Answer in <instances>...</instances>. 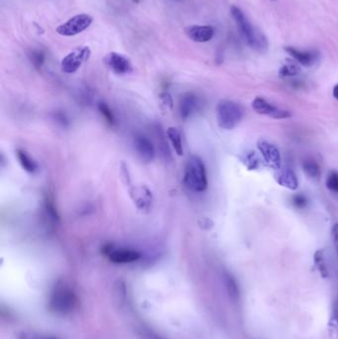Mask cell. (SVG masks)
Listing matches in <instances>:
<instances>
[{
  "label": "cell",
  "instance_id": "cell-1",
  "mask_svg": "<svg viewBox=\"0 0 338 339\" xmlns=\"http://www.w3.org/2000/svg\"><path fill=\"white\" fill-rule=\"evenodd\" d=\"M231 16L236 23L239 33L243 40L250 48L259 53L267 52L269 48V43L267 37L256 29L248 18L245 16L243 11L237 6H232L230 9Z\"/></svg>",
  "mask_w": 338,
  "mask_h": 339
},
{
  "label": "cell",
  "instance_id": "cell-2",
  "mask_svg": "<svg viewBox=\"0 0 338 339\" xmlns=\"http://www.w3.org/2000/svg\"><path fill=\"white\" fill-rule=\"evenodd\" d=\"M183 183L190 191L201 193L207 189V174L206 169L198 156H191L184 167Z\"/></svg>",
  "mask_w": 338,
  "mask_h": 339
},
{
  "label": "cell",
  "instance_id": "cell-3",
  "mask_svg": "<svg viewBox=\"0 0 338 339\" xmlns=\"http://www.w3.org/2000/svg\"><path fill=\"white\" fill-rule=\"evenodd\" d=\"M244 116V108L232 100H221L217 107V117L220 128L234 129Z\"/></svg>",
  "mask_w": 338,
  "mask_h": 339
},
{
  "label": "cell",
  "instance_id": "cell-4",
  "mask_svg": "<svg viewBox=\"0 0 338 339\" xmlns=\"http://www.w3.org/2000/svg\"><path fill=\"white\" fill-rule=\"evenodd\" d=\"M92 21H94V18L88 14H78L64 24L58 26L56 31L58 34L61 36L73 37L83 32L84 30H86L92 24Z\"/></svg>",
  "mask_w": 338,
  "mask_h": 339
},
{
  "label": "cell",
  "instance_id": "cell-5",
  "mask_svg": "<svg viewBox=\"0 0 338 339\" xmlns=\"http://www.w3.org/2000/svg\"><path fill=\"white\" fill-rule=\"evenodd\" d=\"M77 298L74 292L68 287H59L51 298V306L58 313H70L76 305Z\"/></svg>",
  "mask_w": 338,
  "mask_h": 339
},
{
  "label": "cell",
  "instance_id": "cell-6",
  "mask_svg": "<svg viewBox=\"0 0 338 339\" xmlns=\"http://www.w3.org/2000/svg\"><path fill=\"white\" fill-rule=\"evenodd\" d=\"M91 51L89 47L82 46L75 49L73 52L69 53L60 63V70L65 74L76 73L84 61L88 60L90 58Z\"/></svg>",
  "mask_w": 338,
  "mask_h": 339
},
{
  "label": "cell",
  "instance_id": "cell-7",
  "mask_svg": "<svg viewBox=\"0 0 338 339\" xmlns=\"http://www.w3.org/2000/svg\"><path fill=\"white\" fill-rule=\"evenodd\" d=\"M251 106L257 114L269 116L273 119H287L291 117V112L272 104L263 98H255Z\"/></svg>",
  "mask_w": 338,
  "mask_h": 339
},
{
  "label": "cell",
  "instance_id": "cell-8",
  "mask_svg": "<svg viewBox=\"0 0 338 339\" xmlns=\"http://www.w3.org/2000/svg\"><path fill=\"white\" fill-rule=\"evenodd\" d=\"M103 60L107 68L116 75H127L133 70L131 60L124 55L116 52H111L106 55Z\"/></svg>",
  "mask_w": 338,
  "mask_h": 339
},
{
  "label": "cell",
  "instance_id": "cell-9",
  "mask_svg": "<svg viewBox=\"0 0 338 339\" xmlns=\"http://www.w3.org/2000/svg\"><path fill=\"white\" fill-rule=\"evenodd\" d=\"M258 149L264 159V162L268 167L275 171L281 168V154L279 149L274 144L266 140H260L258 142Z\"/></svg>",
  "mask_w": 338,
  "mask_h": 339
},
{
  "label": "cell",
  "instance_id": "cell-10",
  "mask_svg": "<svg viewBox=\"0 0 338 339\" xmlns=\"http://www.w3.org/2000/svg\"><path fill=\"white\" fill-rule=\"evenodd\" d=\"M108 259L116 264H128L138 261L141 258L140 252L129 248H114L108 246L104 249Z\"/></svg>",
  "mask_w": 338,
  "mask_h": 339
},
{
  "label": "cell",
  "instance_id": "cell-11",
  "mask_svg": "<svg viewBox=\"0 0 338 339\" xmlns=\"http://www.w3.org/2000/svg\"><path fill=\"white\" fill-rule=\"evenodd\" d=\"M134 148L140 159L145 163H150L154 160L156 155L155 147H154L151 140H149L146 136L137 134L134 137Z\"/></svg>",
  "mask_w": 338,
  "mask_h": 339
},
{
  "label": "cell",
  "instance_id": "cell-12",
  "mask_svg": "<svg viewBox=\"0 0 338 339\" xmlns=\"http://www.w3.org/2000/svg\"><path fill=\"white\" fill-rule=\"evenodd\" d=\"M214 28L212 26L193 25L184 29V33L194 42L205 43L210 41L214 36Z\"/></svg>",
  "mask_w": 338,
  "mask_h": 339
},
{
  "label": "cell",
  "instance_id": "cell-13",
  "mask_svg": "<svg viewBox=\"0 0 338 339\" xmlns=\"http://www.w3.org/2000/svg\"><path fill=\"white\" fill-rule=\"evenodd\" d=\"M199 107V98L189 92V94L183 95L179 103V113L182 119H188L191 117Z\"/></svg>",
  "mask_w": 338,
  "mask_h": 339
},
{
  "label": "cell",
  "instance_id": "cell-14",
  "mask_svg": "<svg viewBox=\"0 0 338 339\" xmlns=\"http://www.w3.org/2000/svg\"><path fill=\"white\" fill-rule=\"evenodd\" d=\"M275 179L281 187L296 191L298 187V179L295 172L288 168H280L275 173Z\"/></svg>",
  "mask_w": 338,
  "mask_h": 339
},
{
  "label": "cell",
  "instance_id": "cell-15",
  "mask_svg": "<svg viewBox=\"0 0 338 339\" xmlns=\"http://www.w3.org/2000/svg\"><path fill=\"white\" fill-rule=\"evenodd\" d=\"M285 51L298 63L304 67H312L318 60V54L314 51H300L293 47H286Z\"/></svg>",
  "mask_w": 338,
  "mask_h": 339
},
{
  "label": "cell",
  "instance_id": "cell-16",
  "mask_svg": "<svg viewBox=\"0 0 338 339\" xmlns=\"http://www.w3.org/2000/svg\"><path fill=\"white\" fill-rule=\"evenodd\" d=\"M16 156H17V159L19 161V164L21 165V167L24 171H26L27 173H30V174H33V173L37 172L38 164L36 163V161L32 157L28 155V153L26 151L18 149L16 151Z\"/></svg>",
  "mask_w": 338,
  "mask_h": 339
},
{
  "label": "cell",
  "instance_id": "cell-17",
  "mask_svg": "<svg viewBox=\"0 0 338 339\" xmlns=\"http://www.w3.org/2000/svg\"><path fill=\"white\" fill-rule=\"evenodd\" d=\"M134 200L140 209H148L152 201V195L146 188H138L133 191Z\"/></svg>",
  "mask_w": 338,
  "mask_h": 339
},
{
  "label": "cell",
  "instance_id": "cell-18",
  "mask_svg": "<svg viewBox=\"0 0 338 339\" xmlns=\"http://www.w3.org/2000/svg\"><path fill=\"white\" fill-rule=\"evenodd\" d=\"M167 136L175 150V152L179 156H181L183 154V145H182V138L179 130L176 127H170L167 130Z\"/></svg>",
  "mask_w": 338,
  "mask_h": 339
},
{
  "label": "cell",
  "instance_id": "cell-19",
  "mask_svg": "<svg viewBox=\"0 0 338 339\" xmlns=\"http://www.w3.org/2000/svg\"><path fill=\"white\" fill-rule=\"evenodd\" d=\"M224 283H225V287L227 289L229 297L234 300L238 299L240 298V288L234 277L229 273H225Z\"/></svg>",
  "mask_w": 338,
  "mask_h": 339
},
{
  "label": "cell",
  "instance_id": "cell-20",
  "mask_svg": "<svg viewBox=\"0 0 338 339\" xmlns=\"http://www.w3.org/2000/svg\"><path fill=\"white\" fill-rule=\"evenodd\" d=\"M301 168L304 172V174L310 177L311 179H318L321 174V170L319 165L313 159H305L302 164Z\"/></svg>",
  "mask_w": 338,
  "mask_h": 339
},
{
  "label": "cell",
  "instance_id": "cell-21",
  "mask_svg": "<svg viewBox=\"0 0 338 339\" xmlns=\"http://www.w3.org/2000/svg\"><path fill=\"white\" fill-rule=\"evenodd\" d=\"M325 184L328 191L333 194H338V173L335 171L329 172L325 180Z\"/></svg>",
  "mask_w": 338,
  "mask_h": 339
},
{
  "label": "cell",
  "instance_id": "cell-22",
  "mask_svg": "<svg viewBox=\"0 0 338 339\" xmlns=\"http://www.w3.org/2000/svg\"><path fill=\"white\" fill-rule=\"evenodd\" d=\"M315 262L317 264L318 269L319 270L320 274L323 277H326L328 275V271H327V267L325 264V260H324V256H323V251L318 250L317 251L316 255H315Z\"/></svg>",
  "mask_w": 338,
  "mask_h": 339
},
{
  "label": "cell",
  "instance_id": "cell-23",
  "mask_svg": "<svg viewBox=\"0 0 338 339\" xmlns=\"http://www.w3.org/2000/svg\"><path fill=\"white\" fill-rule=\"evenodd\" d=\"M243 163L249 170H255L259 167V159L254 152H251L247 154V155H245L243 159Z\"/></svg>",
  "mask_w": 338,
  "mask_h": 339
},
{
  "label": "cell",
  "instance_id": "cell-24",
  "mask_svg": "<svg viewBox=\"0 0 338 339\" xmlns=\"http://www.w3.org/2000/svg\"><path fill=\"white\" fill-rule=\"evenodd\" d=\"M299 73L298 67H297L294 64H287L284 65L280 69V76L284 78H289V77H295Z\"/></svg>",
  "mask_w": 338,
  "mask_h": 339
},
{
  "label": "cell",
  "instance_id": "cell-25",
  "mask_svg": "<svg viewBox=\"0 0 338 339\" xmlns=\"http://www.w3.org/2000/svg\"><path fill=\"white\" fill-rule=\"evenodd\" d=\"M30 59H31V61H32V64L35 66V68L40 69L45 61V55L43 52L39 50H35L31 53Z\"/></svg>",
  "mask_w": 338,
  "mask_h": 339
},
{
  "label": "cell",
  "instance_id": "cell-26",
  "mask_svg": "<svg viewBox=\"0 0 338 339\" xmlns=\"http://www.w3.org/2000/svg\"><path fill=\"white\" fill-rule=\"evenodd\" d=\"M99 112L101 113V115L105 118V120L109 123V124H113V123L115 122L114 114L112 113V111L108 107V105H106L105 103L101 102V103L99 104Z\"/></svg>",
  "mask_w": 338,
  "mask_h": 339
},
{
  "label": "cell",
  "instance_id": "cell-27",
  "mask_svg": "<svg viewBox=\"0 0 338 339\" xmlns=\"http://www.w3.org/2000/svg\"><path fill=\"white\" fill-rule=\"evenodd\" d=\"M292 202L294 204V206L298 209H303L306 207L307 205V199L306 198L301 195V194H298V195H295L292 199Z\"/></svg>",
  "mask_w": 338,
  "mask_h": 339
},
{
  "label": "cell",
  "instance_id": "cell-28",
  "mask_svg": "<svg viewBox=\"0 0 338 339\" xmlns=\"http://www.w3.org/2000/svg\"><path fill=\"white\" fill-rule=\"evenodd\" d=\"M331 236H332V240H333V244H334V248L335 251L338 255V223H335L332 226L331 229Z\"/></svg>",
  "mask_w": 338,
  "mask_h": 339
},
{
  "label": "cell",
  "instance_id": "cell-29",
  "mask_svg": "<svg viewBox=\"0 0 338 339\" xmlns=\"http://www.w3.org/2000/svg\"><path fill=\"white\" fill-rule=\"evenodd\" d=\"M332 317L335 322L338 324V299H336L332 305Z\"/></svg>",
  "mask_w": 338,
  "mask_h": 339
},
{
  "label": "cell",
  "instance_id": "cell-30",
  "mask_svg": "<svg viewBox=\"0 0 338 339\" xmlns=\"http://www.w3.org/2000/svg\"><path fill=\"white\" fill-rule=\"evenodd\" d=\"M332 95H333V98H334L336 100H338V83L333 87Z\"/></svg>",
  "mask_w": 338,
  "mask_h": 339
},
{
  "label": "cell",
  "instance_id": "cell-31",
  "mask_svg": "<svg viewBox=\"0 0 338 339\" xmlns=\"http://www.w3.org/2000/svg\"><path fill=\"white\" fill-rule=\"evenodd\" d=\"M39 339H55V338H50V337H40Z\"/></svg>",
  "mask_w": 338,
  "mask_h": 339
},
{
  "label": "cell",
  "instance_id": "cell-32",
  "mask_svg": "<svg viewBox=\"0 0 338 339\" xmlns=\"http://www.w3.org/2000/svg\"><path fill=\"white\" fill-rule=\"evenodd\" d=\"M132 1H134V2H136V3H138V2H139V0H132Z\"/></svg>",
  "mask_w": 338,
  "mask_h": 339
}]
</instances>
